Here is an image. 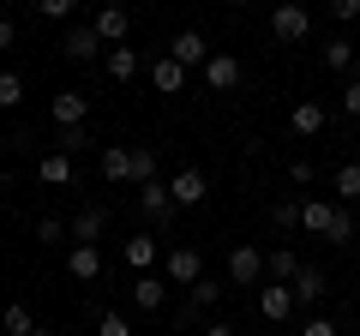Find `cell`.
Listing matches in <instances>:
<instances>
[{
	"label": "cell",
	"instance_id": "9",
	"mask_svg": "<svg viewBox=\"0 0 360 336\" xmlns=\"http://www.w3.org/2000/svg\"><path fill=\"white\" fill-rule=\"evenodd\" d=\"M162 276L174 288H193V283H205V259H198V246H174L162 259Z\"/></svg>",
	"mask_w": 360,
	"mask_h": 336
},
{
	"label": "cell",
	"instance_id": "17",
	"mask_svg": "<svg viewBox=\"0 0 360 336\" xmlns=\"http://www.w3.org/2000/svg\"><path fill=\"white\" fill-rule=\"evenodd\" d=\"M37 181L42 186H78V162H72V156H60V150H49L37 162Z\"/></svg>",
	"mask_w": 360,
	"mask_h": 336
},
{
	"label": "cell",
	"instance_id": "31",
	"mask_svg": "<svg viewBox=\"0 0 360 336\" xmlns=\"http://www.w3.org/2000/svg\"><path fill=\"white\" fill-rule=\"evenodd\" d=\"M37 240L42 246H60V240H72V228H66L60 217H37Z\"/></svg>",
	"mask_w": 360,
	"mask_h": 336
},
{
	"label": "cell",
	"instance_id": "43",
	"mask_svg": "<svg viewBox=\"0 0 360 336\" xmlns=\"http://www.w3.org/2000/svg\"><path fill=\"white\" fill-rule=\"evenodd\" d=\"M0 193H6V168H0Z\"/></svg>",
	"mask_w": 360,
	"mask_h": 336
},
{
	"label": "cell",
	"instance_id": "22",
	"mask_svg": "<svg viewBox=\"0 0 360 336\" xmlns=\"http://www.w3.org/2000/svg\"><path fill=\"white\" fill-rule=\"evenodd\" d=\"M66 271H72V283H96L103 276V246H72L66 252Z\"/></svg>",
	"mask_w": 360,
	"mask_h": 336
},
{
	"label": "cell",
	"instance_id": "44",
	"mask_svg": "<svg viewBox=\"0 0 360 336\" xmlns=\"http://www.w3.org/2000/svg\"><path fill=\"white\" fill-rule=\"evenodd\" d=\"M354 300H360V288H354Z\"/></svg>",
	"mask_w": 360,
	"mask_h": 336
},
{
	"label": "cell",
	"instance_id": "21",
	"mask_svg": "<svg viewBox=\"0 0 360 336\" xmlns=\"http://www.w3.org/2000/svg\"><path fill=\"white\" fill-rule=\"evenodd\" d=\"M120 259L132 264L139 276H150L156 271V234H127V246H120Z\"/></svg>",
	"mask_w": 360,
	"mask_h": 336
},
{
	"label": "cell",
	"instance_id": "3",
	"mask_svg": "<svg viewBox=\"0 0 360 336\" xmlns=\"http://www.w3.org/2000/svg\"><path fill=\"white\" fill-rule=\"evenodd\" d=\"M49 120H54V132L90 127V96H84V91H54V103H49Z\"/></svg>",
	"mask_w": 360,
	"mask_h": 336
},
{
	"label": "cell",
	"instance_id": "32",
	"mask_svg": "<svg viewBox=\"0 0 360 336\" xmlns=\"http://www.w3.org/2000/svg\"><path fill=\"white\" fill-rule=\"evenodd\" d=\"M42 25H72V0H37Z\"/></svg>",
	"mask_w": 360,
	"mask_h": 336
},
{
	"label": "cell",
	"instance_id": "40",
	"mask_svg": "<svg viewBox=\"0 0 360 336\" xmlns=\"http://www.w3.org/2000/svg\"><path fill=\"white\" fill-rule=\"evenodd\" d=\"M6 49H18V25H13V18H0V54H6Z\"/></svg>",
	"mask_w": 360,
	"mask_h": 336
},
{
	"label": "cell",
	"instance_id": "16",
	"mask_svg": "<svg viewBox=\"0 0 360 336\" xmlns=\"http://www.w3.org/2000/svg\"><path fill=\"white\" fill-rule=\"evenodd\" d=\"M144 72H150V84H156L162 96H174L180 84H186V66H180V60H168V54H150V60H144Z\"/></svg>",
	"mask_w": 360,
	"mask_h": 336
},
{
	"label": "cell",
	"instance_id": "15",
	"mask_svg": "<svg viewBox=\"0 0 360 336\" xmlns=\"http://www.w3.org/2000/svg\"><path fill=\"white\" fill-rule=\"evenodd\" d=\"M66 228H72V246H96V240H103V228H108V210L103 205H84Z\"/></svg>",
	"mask_w": 360,
	"mask_h": 336
},
{
	"label": "cell",
	"instance_id": "14",
	"mask_svg": "<svg viewBox=\"0 0 360 336\" xmlns=\"http://www.w3.org/2000/svg\"><path fill=\"white\" fill-rule=\"evenodd\" d=\"M258 312H264L270 324L295 318V288H288V283H264V288H258Z\"/></svg>",
	"mask_w": 360,
	"mask_h": 336
},
{
	"label": "cell",
	"instance_id": "13",
	"mask_svg": "<svg viewBox=\"0 0 360 336\" xmlns=\"http://www.w3.org/2000/svg\"><path fill=\"white\" fill-rule=\"evenodd\" d=\"M324 120L330 115H324V103H312V96H300V103L288 108V132H295V138H319Z\"/></svg>",
	"mask_w": 360,
	"mask_h": 336
},
{
	"label": "cell",
	"instance_id": "37",
	"mask_svg": "<svg viewBox=\"0 0 360 336\" xmlns=\"http://www.w3.org/2000/svg\"><path fill=\"white\" fill-rule=\"evenodd\" d=\"M342 115L360 120V78H348V84H342Z\"/></svg>",
	"mask_w": 360,
	"mask_h": 336
},
{
	"label": "cell",
	"instance_id": "5",
	"mask_svg": "<svg viewBox=\"0 0 360 336\" xmlns=\"http://www.w3.org/2000/svg\"><path fill=\"white\" fill-rule=\"evenodd\" d=\"M90 30L103 37V49H127V37H132V13L108 0V6H96V18H90Z\"/></svg>",
	"mask_w": 360,
	"mask_h": 336
},
{
	"label": "cell",
	"instance_id": "30",
	"mask_svg": "<svg viewBox=\"0 0 360 336\" xmlns=\"http://www.w3.org/2000/svg\"><path fill=\"white\" fill-rule=\"evenodd\" d=\"M90 144H96V132H90V127H72V132H60V156H72V162L90 150Z\"/></svg>",
	"mask_w": 360,
	"mask_h": 336
},
{
	"label": "cell",
	"instance_id": "28",
	"mask_svg": "<svg viewBox=\"0 0 360 336\" xmlns=\"http://www.w3.org/2000/svg\"><path fill=\"white\" fill-rule=\"evenodd\" d=\"M324 240H330V246H354L360 240V222H354V210H336V222H330V234H324Z\"/></svg>",
	"mask_w": 360,
	"mask_h": 336
},
{
	"label": "cell",
	"instance_id": "4",
	"mask_svg": "<svg viewBox=\"0 0 360 336\" xmlns=\"http://www.w3.org/2000/svg\"><path fill=\"white\" fill-rule=\"evenodd\" d=\"M139 210H144V217H150L162 234L180 222V205L168 198V181H150V186H139Z\"/></svg>",
	"mask_w": 360,
	"mask_h": 336
},
{
	"label": "cell",
	"instance_id": "1",
	"mask_svg": "<svg viewBox=\"0 0 360 336\" xmlns=\"http://www.w3.org/2000/svg\"><path fill=\"white\" fill-rule=\"evenodd\" d=\"M240 78H246V66H240V54H229V49H217L205 60V91H217V96H229V91H240Z\"/></svg>",
	"mask_w": 360,
	"mask_h": 336
},
{
	"label": "cell",
	"instance_id": "23",
	"mask_svg": "<svg viewBox=\"0 0 360 336\" xmlns=\"http://www.w3.org/2000/svg\"><path fill=\"white\" fill-rule=\"evenodd\" d=\"M288 288H295V306H312V300H324V288H330V276H324L319 264H300V276H295Z\"/></svg>",
	"mask_w": 360,
	"mask_h": 336
},
{
	"label": "cell",
	"instance_id": "33",
	"mask_svg": "<svg viewBox=\"0 0 360 336\" xmlns=\"http://www.w3.org/2000/svg\"><path fill=\"white\" fill-rule=\"evenodd\" d=\"M270 222H276L283 234H295V228H300V198H283V205L270 210Z\"/></svg>",
	"mask_w": 360,
	"mask_h": 336
},
{
	"label": "cell",
	"instance_id": "18",
	"mask_svg": "<svg viewBox=\"0 0 360 336\" xmlns=\"http://www.w3.org/2000/svg\"><path fill=\"white\" fill-rule=\"evenodd\" d=\"M336 198H300V228L307 234H330V222H336Z\"/></svg>",
	"mask_w": 360,
	"mask_h": 336
},
{
	"label": "cell",
	"instance_id": "8",
	"mask_svg": "<svg viewBox=\"0 0 360 336\" xmlns=\"http://www.w3.org/2000/svg\"><path fill=\"white\" fill-rule=\"evenodd\" d=\"M60 54H66L72 66H90L96 54H108V49H103V37H96L90 25H66V30H60Z\"/></svg>",
	"mask_w": 360,
	"mask_h": 336
},
{
	"label": "cell",
	"instance_id": "20",
	"mask_svg": "<svg viewBox=\"0 0 360 336\" xmlns=\"http://www.w3.org/2000/svg\"><path fill=\"white\" fill-rule=\"evenodd\" d=\"M132 306H139V312H162L168 306V276H139V283H132Z\"/></svg>",
	"mask_w": 360,
	"mask_h": 336
},
{
	"label": "cell",
	"instance_id": "10",
	"mask_svg": "<svg viewBox=\"0 0 360 336\" xmlns=\"http://www.w3.org/2000/svg\"><path fill=\"white\" fill-rule=\"evenodd\" d=\"M168 198H174L180 210H193V205H205V198H210V181H205V168H180L174 181H168Z\"/></svg>",
	"mask_w": 360,
	"mask_h": 336
},
{
	"label": "cell",
	"instance_id": "29",
	"mask_svg": "<svg viewBox=\"0 0 360 336\" xmlns=\"http://www.w3.org/2000/svg\"><path fill=\"white\" fill-rule=\"evenodd\" d=\"M156 181V150L150 144H132V186H150Z\"/></svg>",
	"mask_w": 360,
	"mask_h": 336
},
{
	"label": "cell",
	"instance_id": "24",
	"mask_svg": "<svg viewBox=\"0 0 360 336\" xmlns=\"http://www.w3.org/2000/svg\"><path fill=\"white\" fill-rule=\"evenodd\" d=\"M264 276H270V283H295V276H300L295 246H270V252H264Z\"/></svg>",
	"mask_w": 360,
	"mask_h": 336
},
{
	"label": "cell",
	"instance_id": "2",
	"mask_svg": "<svg viewBox=\"0 0 360 336\" xmlns=\"http://www.w3.org/2000/svg\"><path fill=\"white\" fill-rule=\"evenodd\" d=\"M264 283V252L258 246H229V288H258Z\"/></svg>",
	"mask_w": 360,
	"mask_h": 336
},
{
	"label": "cell",
	"instance_id": "26",
	"mask_svg": "<svg viewBox=\"0 0 360 336\" xmlns=\"http://www.w3.org/2000/svg\"><path fill=\"white\" fill-rule=\"evenodd\" d=\"M330 186H336V193H330L336 205H348V210H354V205H360V162H342Z\"/></svg>",
	"mask_w": 360,
	"mask_h": 336
},
{
	"label": "cell",
	"instance_id": "7",
	"mask_svg": "<svg viewBox=\"0 0 360 336\" xmlns=\"http://www.w3.org/2000/svg\"><path fill=\"white\" fill-rule=\"evenodd\" d=\"M270 37H276V42H307L312 37V13L300 6V0L276 6V13H270Z\"/></svg>",
	"mask_w": 360,
	"mask_h": 336
},
{
	"label": "cell",
	"instance_id": "41",
	"mask_svg": "<svg viewBox=\"0 0 360 336\" xmlns=\"http://www.w3.org/2000/svg\"><path fill=\"white\" fill-rule=\"evenodd\" d=\"M205 336H240V330H234L229 318H210V324H205Z\"/></svg>",
	"mask_w": 360,
	"mask_h": 336
},
{
	"label": "cell",
	"instance_id": "38",
	"mask_svg": "<svg viewBox=\"0 0 360 336\" xmlns=\"http://www.w3.org/2000/svg\"><path fill=\"white\" fill-rule=\"evenodd\" d=\"M330 18H336V25H354V18H360V0H330Z\"/></svg>",
	"mask_w": 360,
	"mask_h": 336
},
{
	"label": "cell",
	"instance_id": "35",
	"mask_svg": "<svg viewBox=\"0 0 360 336\" xmlns=\"http://www.w3.org/2000/svg\"><path fill=\"white\" fill-rule=\"evenodd\" d=\"M96 336H132V324L120 318V312H103V318H96Z\"/></svg>",
	"mask_w": 360,
	"mask_h": 336
},
{
	"label": "cell",
	"instance_id": "12",
	"mask_svg": "<svg viewBox=\"0 0 360 336\" xmlns=\"http://www.w3.org/2000/svg\"><path fill=\"white\" fill-rule=\"evenodd\" d=\"M217 306H222V283H210V276H205V283H193V288H186V306H180V324H198L205 312H217Z\"/></svg>",
	"mask_w": 360,
	"mask_h": 336
},
{
	"label": "cell",
	"instance_id": "42",
	"mask_svg": "<svg viewBox=\"0 0 360 336\" xmlns=\"http://www.w3.org/2000/svg\"><path fill=\"white\" fill-rule=\"evenodd\" d=\"M30 336H54V330H42V324H37V330H30Z\"/></svg>",
	"mask_w": 360,
	"mask_h": 336
},
{
	"label": "cell",
	"instance_id": "34",
	"mask_svg": "<svg viewBox=\"0 0 360 336\" xmlns=\"http://www.w3.org/2000/svg\"><path fill=\"white\" fill-rule=\"evenodd\" d=\"M25 103V78L18 72H0V108H18Z\"/></svg>",
	"mask_w": 360,
	"mask_h": 336
},
{
	"label": "cell",
	"instance_id": "25",
	"mask_svg": "<svg viewBox=\"0 0 360 336\" xmlns=\"http://www.w3.org/2000/svg\"><path fill=\"white\" fill-rule=\"evenodd\" d=\"M324 66H330L336 78H354V42H348V37H330V42H324Z\"/></svg>",
	"mask_w": 360,
	"mask_h": 336
},
{
	"label": "cell",
	"instance_id": "39",
	"mask_svg": "<svg viewBox=\"0 0 360 336\" xmlns=\"http://www.w3.org/2000/svg\"><path fill=\"white\" fill-rule=\"evenodd\" d=\"M300 336H336V324L330 318H307V324H300Z\"/></svg>",
	"mask_w": 360,
	"mask_h": 336
},
{
	"label": "cell",
	"instance_id": "11",
	"mask_svg": "<svg viewBox=\"0 0 360 336\" xmlns=\"http://www.w3.org/2000/svg\"><path fill=\"white\" fill-rule=\"evenodd\" d=\"M96 168H103L108 186H132V144H103L96 150Z\"/></svg>",
	"mask_w": 360,
	"mask_h": 336
},
{
	"label": "cell",
	"instance_id": "27",
	"mask_svg": "<svg viewBox=\"0 0 360 336\" xmlns=\"http://www.w3.org/2000/svg\"><path fill=\"white\" fill-rule=\"evenodd\" d=\"M0 330H6V336H30V330H37V318H30L25 300H13V306L0 312Z\"/></svg>",
	"mask_w": 360,
	"mask_h": 336
},
{
	"label": "cell",
	"instance_id": "6",
	"mask_svg": "<svg viewBox=\"0 0 360 336\" xmlns=\"http://www.w3.org/2000/svg\"><path fill=\"white\" fill-rule=\"evenodd\" d=\"M162 54H168V60H180V66H186V72H205V60H210V54H217V49H210V42L198 37V30H174Z\"/></svg>",
	"mask_w": 360,
	"mask_h": 336
},
{
	"label": "cell",
	"instance_id": "36",
	"mask_svg": "<svg viewBox=\"0 0 360 336\" xmlns=\"http://www.w3.org/2000/svg\"><path fill=\"white\" fill-rule=\"evenodd\" d=\"M288 181H295V186H312V181H319V168H312L307 156H295V162H288Z\"/></svg>",
	"mask_w": 360,
	"mask_h": 336
},
{
	"label": "cell",
	"instance_id": "19",
	"mask_svg": "<svg viewBox=\"0 0 360 336\" xmlns=\"http://www.w3.org/2000/svg\"><path fill=\"white\" fill-rule=\"evenodd\" d=\"M103 66H108V84H132V78L144 72V54L139 49H108Z\"/></svg>",
	"mask_w": 360,
	"mask_h": 336
}]
</instances>
